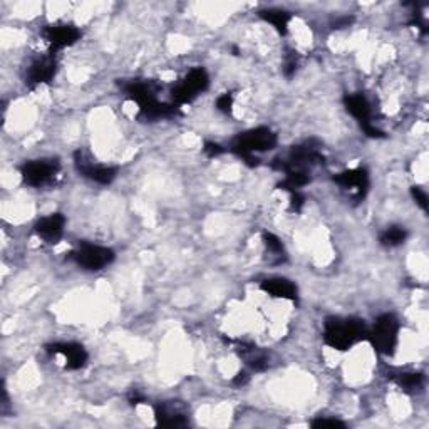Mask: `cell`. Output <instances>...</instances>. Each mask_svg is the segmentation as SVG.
Here are the masks:
<instances>
[{
    "mask_svg": "<svg viewBox=\"0 0 429 429\" xmlns=\"http://www.w3.org/2000/svg\"><path fill=\"white\" fill-rule=\"evenodd\" d=\"M259 15L263 19V21L270 24V26H274L277 32H280V34H287L288 22H290V14H288V12L280 10V9H265V10H260Z\"/></svg>",
    "mask_w": 429,
    "mask_h": 429,
    "instance_id": "d6986e66",
    "label": "cell"
},
{
    "mask_svg": "<svg viewBox=\"0 0 429 429\" xmlns=\"http://www.w3.org/2000/svg\"><path fill=\"white\" fill-rule=\"evenodd\" d=\"M69 259L72 262L78 263L79 267L84 268V270L98 272L103 270L104 267H107L111 262H113L114 252L107 247L86 243V245L79 247L78 250L71 252Z\"/></svg>",
    "mask_w": 429,
    "mask_h": 429,
    "instance_id": "5b68a950",
    "label": "cell"
},
{
    "mask_svg": "<svg viewBox=\"0 0 429 429\" xmlns=\"http://www.w3.org/2000/svg\"><path fill=\"white\" fill-rule=\"evenodd\" d=\"M46 351L54 356H64V358H66V369H69V371H78V369L86 366L87 362V352L81 344L54 342L46 346Z\"/></svg>",
    "mask_w": 429,
    "mask_h": 429,
    "instance_id": "8fae6325",
    "label": "cell"
},
{
    "mask_svg": "<svg viewBox=\"0 0 429 429\" xmlns=\"http://www.w3.org/2000/svg\"><path fill=\"white\" fill-rule=\"evenodd\" d=\"M391 378L403 387H418L423 383V374L419 372H399L398 376H391Z\"/></svg>",
    "mask_w": 429,
    "mask_h": 429,
    "instance_id": "44dd1931",
    "label": "cell"
},
{
    "mask_svg": "<svg viewBox=\"0 0 429 429\" xmlns=\"http://www.w3.org/2000/svg\"><path fill=\"white\" fill-rule=\"evenodd\" d=\"M352 22L351 17H342L339 21L334 22V29H342V27H349V24Z\"/></svg>",
    "mask_w": 429,
    "mask_h": 429,
    "instance_id": "1f68e13d",
    "label": "cell"
},
{
    "mask_svg": "<svg viewBox=\"0 0 429 429\" xmlns=\"http://www.w3.org/2000/svg\"><path fill=\"white\" fill-rule=\"evenodd\" d=\"M263 243H265V247L274 255L277 256L283 255V245H282V242H280L279 236H275L274 234H263Z\"/></svg>",
    "mask_w": 429,
    "mask_h": 429,
    "instance_id": "7402d4cb",
    "label": "cell"
},
{
    "mask_svg": "<svg viewBox=\"0 0 429 429\" xmlns=\"http://www.w3.org/2000/svg\"><path fill=\"white\" fill-rule=\"evenodd\" d=\"M216 107H218L222 113L230 114L231 107H234V96H231L230 92H225V94L220 96V98L216 99Z\"/></svg>",
    "mask_w": 429,
    "mask_h": 429,
    "instance_id": "603a6c76",
    "label": "cell"
},
{
    "mask_svg": "<svg viewBox=\"0 0 429 429\" xmlns=\"http://www.w3.org/2000/svg\"><path fill=\"white\" fill-rule=\"evenodd\" d=\"M367 327L360 319L329 317L324 324V342L335 351H349L352 346L367 338Z\"/></svg>",
    "mask_w": 429,
    "mask_h": 429,
    "instance_id": "6da1fadb",
    "label": "cell"
},
{
    "mask_svg": "<svg viewBox=\"0 0 429 429\" xmlns=\"http://www.w3.org/2000/svg\"><path fill=\"white\" fill-rule=\"evenodd\" d=\"M411 195L412 198H414V202L423 211H428V195L426 191L421 190L419 186H412L411 188Z\"/></svg>",
    "mask_w": 429,
    "mask_h": 429,
    "instance_id": "cb8c5ba5",
    "label": "cell"
},
{
    "mask_svg": "<svg viewBox=\"0 0 429 429\" xmlns=\"http://www.w3.org/2000/svg\"><path fill=\"white\" fill-rule=\"evenodd\" d=\"M334 182L338 183L342 190L351 191L356 200L364 198L369 190V175L364 168L342 171V173L334 176Z\"/></svg>",
    "mask_w": 429,
    "mask_h": 429,
    "instance_id": "4fadbf2b",
    "label": "cell"
},
{
    "mask_svg": "<svg viewBox=\"0 0 429 429\" xmlns=\"http://www.w3.org/2000/svg\"><path fill=\"white\" fill-rule=\"evenodd\" d=\"M42 35L55 51L78 42L81 39V30L71 24H54V26H47Z\"/></svg>",
    "mask_w": 429,
    "mask_h": 429,
    "instance_id": "7c38bea8",
    "label": "cell"
},
{
    "mask_svg": "<svg viewBox=\"0 0 429 429\" xmlns=\"http://www.w3.org/2000/svg\"><path fill=\"white\" fill-rule=\"evenodd\" d=\"M344 106L349 114L358 119L360 126L371 124V106L362 94H347L344 98Z\"/></svg>",
    "mask_w": 429,
    "mask_h": 429,
    "instance_id": "2e32d148",
    "label": "cell"
},
{
    "mask_svg": "<svg viewBox=\"0 0 429 429\" xmlns=\"http://www.w3.org/2000/svg\"><path fill=\"white\" fill-rule=\"evenodd\" d=\"M203 151L210 156V158H215V156H220L225 150H223L218 143H204Z\"/></svg>",
    "mask_w": 429,
    "mask_h": 429,
    "instance_id": "4316f807",
    "label": "cell"
},
{
    "mask_svg": "<svg viewBox=\"0 0 429 429\" xmlns=\"http://www.w3.org/2000/svg\"><path fill=\"white\" fill-rule=\"evenodd\" d=\"M312 428H346V424L339 419L319 418V419L312 421Z\"/></svg>",
    "mask_w": 429,
    "mask_h": 429,
    "instance_id": "d4e9b609",
    "label": "cell"
},
{
    "mask_svg": "<svg viewBox=\"0 0 429 429\" xmlns=\"http://www.w3.org/2000/svg\"><path fill=\"white\" fill-rule=\"evenodd\" d=\"M74 163L79 173L99 184H111L114 182L116 175H118L116 168L96 164L84 151H76Z\"/></svg>",
    "mask_w": 429,
    "mask_h": 429,
    "instance_id": "52a82bcc",
    "label": "cell"
},
{
    "mask_svg": "<svg viewBox=\"0 0 429 429\" xmlns=\"http://www.w3.org/2000/svg\"><path fill=\"white\" fill-rule=\"evenodd\" d=\"M240 356L247 360L248 367H252L256 372L265 371L268 367V358L263 351H260L259 347L254 346L250 342H240L238 349H236Z\"/></svg>",
    "mask_w": 429,
    "mask_h": 429,
    "instance_id": "e0dca14e",
    "label": "cell"
},
{
    "mask_svg": "<svg viewBox=\"0 0 429 429\" xmlns=\"http://www.w3.org/2000/svg\"><path fill=\"white\" fill-rule=\"evenodd\" d=\"M55 71H58V61H55L54 55H42V58L35 59L27 69L26 84L29 87H35L51 82L55 76Z\"/></svg>",
    "mask_w": 429,
    "mask_h": 429,
    "instance_id": "9c48e42d",
    "label": "cell"
},
{
    "mask_svg": "<svg viewBox=\"0 0 429 429\" xmlns=\"http://www.w3.org/2000/svg\"><path fill=\"white\" fill-rule=\"evenodd\" d=\"M124 94L128 99L134 101L139 106V110H146V107L153 106L156 101V94H158L159 86L155 81H143V79H136L123 84Z\"/></svg>",
    "mask_w": 429,
    "mask_h": 429,
    "instance_id": "ba28073f",
    "label": "cell"
},
{
    "mask_svg": "<svg viewBox=\"0 0 429 429\" xmlns=\"http://www.w3.org/2000/svg\"><path fill=\"white\" fill-rule=\"evenodd\" d=\"M178 114L180 106H176V104L155 103L153 106L146 107V110H139L138 119H141V121H156V119L175 118V116Z\"/></svg>",
    "mask_w": 429,
    "mask_h": 429,
    "instance_id": "ac0fdd59",
    "label": "cell"
},
{
    "mask_svg": "<svg viewBox=\"0 0 429 429\" xmlns=\"http://www.w3.org/2000/svg\"><path fill=\"white\" fill-rule=\"evenodd\" d=\"M297 69V59L292 55V58H288L286 61V66H283V72H286V76H288L290 78L292 74H294Z\"/></svg>",
    "mask_w": 429,
    "mask_h": 429,
    "instance_id": "f1b7e54d",
    "label": "cell"
},
{
    "mask_svg": "<svg viewBox=\"0 0 429 429\" xmlns=\"http://www.w3.org/2000/svg\"><path fill=\"white\" fill-rule=\"evenodd\" d=\"M267 295L274 297V299H286V300H295L297 299V287L290 280L287 279H268L263 280L260 286Z\"/></svg>",
    "mask_w": 429,
    "mask_h": 429,
    "instance_id": "9a60e30c",
    "label": "cell"
},
{
    "mask_svg": "<svg viewBox=\"0 0 429 429\" xmlns=\"http://www.w3.org/2000/svg\"><path fill=\"white\" fill-rule=\"evenodd\" d=\"M362 130H364V133L369 136V138H384L383 131L378 130L376 126H372V123L366 124V126H362Z\"/></svg>",
    "mask_w": 429,
    "mask_h": 429,
    "instance_id": "83f0119b",
    "label": "cell"
},
{
    "mask_svg": "<svg viewBox=\"0 0 429 429\" xmlns=\"http://www.w3.org/2000/svg\"><path fill=\"white\" fill-rule=\"evenodd\" d=\"M128 399H130V403L133 404V406H136V404H141V403H144V401H146V399H144V396L139 394V392L136 391V389H134V391L130 392Z\"/></svg>",
    "mask_w": 429,
    "mask_h": 429,
    "instance_id": "f546056e",
    "label": "cell"
},
{
    "mask_svg": "<svg viewBox=\"0 0 429 429\" xmlns=\"http://www.w3.org/2000/svg\"><path fill=\"white\" fill-rule=\"evenodd\" d=\"M64 227H66V218L61 213H52L46 218H41L34 225V231L37 234L44 242L47 243H58L62 238Z\"/></svg>",
    "mask_w": 429,
    "mask_h": 429,
    "instance_id": "5bb4252c",
    "label": "cell"
},
{
    "mask_svg": "<svg viewBox=\"0 0 429 429\" xmlns=\"http://www.w3.org/2000/svg\"><path fill=\"white\" fill-rule=\"evenodd\" d=\"M155 418L159 426H186L188 424V412L180 401H168V403H159L155 408Z\"/></svg>",
    "mask_w": 429,
    "mask_h": 429,
    "instance_id": "30bf717a",
    "label": "cell"
},
{
    "mask_svg": "<svg viewBox=\"0 0 429 429\" xmlns=\"http://www.w3.org/2000/svg\"><path fill=\"white\" fill-rule=\"evenodd\" d=\"M399 338V322L394 315L384 314L376 320L374 327L371 332H367L369 342L372 347L384 356L394 354V349L398 346Z\"/></svg>",
    "mask_w": 429,
    "mask_h": 429,
    "instance_id": "3957f363",
    "label": "cell"
},
{
    "mask_svg": "<svg viewBox=\"0 0 429 429\" xmlns=\"http://www.w3.org/2000/svg\"><path fill=\"white\" fill-rule=\"evenodd\" d=\"M277 144V134L268 128H255V130L247 131L240 134L234 141V153L243 159L250 166H256L259 159L255 158V153H263V151L274 150Z\"/></svg>",
    "mask_w": 429,
    "mask_h": 429,
    "instance_id": "7a4b0ae2",
    "label": "cell"
},
{
    "mask_svg": "<svg viewBox=\"0 0 429 429\" xmlns=\"http://www.w3.org/2000/svg\"><path fill=\"white\" fill-rule=\"evenodd\" d=\"M304 203H306V198H304V195L300 193V191H292V198H290V210L292 211H300L302 210Z\"/></svg>",
    "mask_w": 429,
    "mask_h": 429,
    "instance_id": "484cf974",
    "label": "cell"
},
{
    "mask_svg": "<svg viewBox=\"0 0 429 429\" xmlns=\"http://www.w3.org/2000/svg\"><path fill=\"white\" fill-rule=\"evenodd\" d=\"M61 170L58 159H32L21 166V175L24 183L29 186L41 188L44 184L51 183Z\"/></svg>",
    "mask_w": 429,
    "mask_h": 429,
    "instance_id": "8992f818",
    "label": "cell"
},
{
    "mask_svg": "<svg viewBox=\"0 0 429 429\" xmlns=\"http://www.w3.org/2000/svg\"><path fill=\"white\" fill-rule=\"evenodd\" d=\"M210 78H208L207 71L203 67H195L184 76V79L171 89V99L176 106H183V104L191 103L200 92L208 89Z\"/></svg>",
    "mask_w": 429,
    "mask_h": 429,
    "instance_id": "277c9868",
    "label": "cell"
},
{
    "mask_svg": "<svg viewBox=\"0 0 429 429\" xmlns=\"http://www.w3.org/2000/svg\"><path fill=\"white\" fill-rule=\"evenodd\" d=\"M408 231L404 227H389L383 235H380V243L386 247H398L406 242Z\"/></svg>",
    "mask_w": 429,
    "mask_h": 429,
    "instance_id": "ffe728a7",
    "label": "cell"
},
{
    "mask_svg": "<svg viewBox=\"0 0 429 429\" xmlns=\"http://www.w3.org/2000/svg\"><path fill=\"white\" fill-rule=\"evenodd\" d=\"M248 380H250V378H248V374H247L245 371H242V372H238V374L235 376L234 384H235V386H245Z\"/></svg>",
    "mask_w": 429,
    "mask_h": 429,
    "instance_id": "4dcf8cb0",
    "label": "cell"
}]
</instances>
